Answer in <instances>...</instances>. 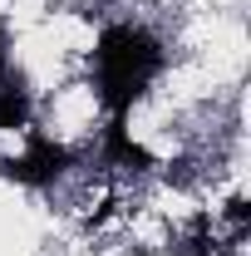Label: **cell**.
I'll return each instance as SVG.
<instances>
[{
    "instance_id": "cell-2",
    "label": "cell",
    "mask_w": 251,
    "mask_h": 256,
    "mask_svg": "<svg viewBox=\"0 0 251 256\" xmlns=\"http://www.w3.org/2000/svg\"><path fill=\"white\" fill-rule=\"evenodd\" d=\"M69 168H74V153L64 143H54L50 133H40V128H30V148L20 158L0 162V172L10 182H20V188H50V182H60Z\"/></svg>"
},
{
    "instance_id": "cell-1",
    "label": "cell",
    "mask_w": 251,
    "mask_h": 256,
    "mask_svg": "<svg viewBox=\"0 0 251 256\" xmlns=\"http://www.w3.org/2000/svg\"><path fill=\"white\" fill-rule=\"evenodd\" d=\"M162 40L143 25H108L94 44V89H98V104L108 114H124L148 94L158 74H162Z\"/></svg>"
},
{
    "instance_id": "cell-3",
    "label": "cell",
    "mask_w": 251,
    "mask_h": 256,
    "mask_svg": "<svg viewBox=\"0 0 251 256\" xmlns=\"http://www.w3.org/2000/svg\"><path fill=\"white\" fill-rule=\"evenodd\" d=\"M104 158L114 162V168H133V172H148V168H153V153H148L143 143H133L124 114H114L108 128H104Z\"/></svg>"
},
{
    "instance_id": "cell-5",
    "label": "cell",
    "mask_w": 251,
    "mask_h": 256,
    "mask_svg": "<svg viewBox=\"0 0 251 256\" xmlns=\"http://www.w3.org/2000/svg\"><path fill=\"white\" fill-rule=\"evenodd\" d=\"M226 217H232V226H236V232H246V222H251L246 197H232V202H226Z\"/></svg>"
},
{
    "instance_id": "cell-4",
    "label": "cell",
    "mask_w": 251,
    "mask_h": 256,
    "mask_svg": "<svg viewBox=\"0 0 251 256\" xmlns=\"http://www.w3.org/2000/svg\"><path fill=\"white\" fill-rule=\"evenodd\" d=\"M5 128H30V94L15 79H0V133Z\"/></svg>"
},
{
    "instance_id": "cell-6",
    "label": "cell",
    "mask_w": 251,
    "mask_h": 256,
    "mask_svg": "<svg viewBox=\"0 0 251 256\" xmlns=\"http://www.w3.org/2000/svg\"><path fill=\"white\" fill-rule=\"evenodd\" d=\"M207 256H212V252H207Z\"/></svg>"
}]
</instances>
